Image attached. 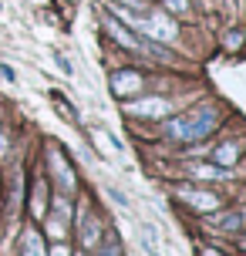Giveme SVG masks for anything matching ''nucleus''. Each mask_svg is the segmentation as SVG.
I'll list each match as a JSON object with an SVG mask.
<instances>
[{"instance_id":"f257e3e1","label":"nucleus","mask_w":246,"mask_h":256,"mask_svg":"<svg viewBox=\"0 0 246 256\" xmlns=\"http://www.w3.org/2000/svg\"><path fill=\"white\" fill-rule=\"evenodd\" d=\"M216 125H220V112L206 104V108L186 112L182 118H172V122H168V138H176V142H199V138H206Z\"/></svg>"},{"instance_id":"f03ea898","label":"nucleus","mask_w":246,"mask_h":256,"mask_svg":"<svg viewBox=\"0 0 246 256\" xmlns=\"http://www.w3.org/2000/svg\"><path fill=\"white\" fill-rule=\"evenodd\" d=\"M179 199L189 202L192 209H199V212L220 209V196H212V192H206V189H179Z\"/></svg>"},{"instance_id":"7ed1b4c3","label":"nucleus","mask_w":246,"mask_h":256,"mask_svg":"<svg viewBox=\"0 0 246 256\" xmlns=\"http://www.w3.org/2000/svg\"><path fill=\"white\" fill-rule=\"evenodd\" d=\"M138 88H142V78L135 74V71H115L112 74V91H115L118 98H128Z\"/></svg>"},{"instance_id":"20e7f679","label":"nucleus","mask_w":246,"mask_h":256,"mask_svg":"<svg viewBox=\"0 0 246 256\" xmlns=\"http://www.w3.org/2000/svg\"><path fill=\"white\" fill-rule=\"evenodd\" d=\"M128 112L132 115H145V118H162V115H168V102H162V98H142V102H132Z\"/></svg>"},{"instance_id":"39448f33","label":"nucleus","mask_w":246,"mask_h":256,"mask_svg":"<svg viewBox=\"0 0 246 256\" xmlns=\"http://www.w3.org/2000/svg\"><path fill=\"white\" fill-rule=\"evenodd\" d=\"M51 166L58 168V179L64 182V189H74V176H71V166L64 162V155H61V152H51Z\"/></svg>"},{"instance_id":"423d86ee","label":"nucleus","mask_w":246,"mask_h":256,"mask_svg":"<svg viewBox=\"0 0 246 256\" xmlns=\"http://www.w3.org/2000/svg\"><path fill=\"white\" fill-rule=\"evenodd\" d=\"M212 158H216L220 166H233L236 158H240V145H220V148L212 152Z\"/></svg>"},{"instance_id":"0eeeda50","label":"nucleus","mask_w":246,"mask_h":256,"mask_svg":"<svg viewBox=\"0 0 246 256\" xmlns=\"http://www.w3.org/2000/svg\"><path fill=\"white\" fill-rule=\"evenodd\" d=\"M138 240L145 243L148 256H158V240H156V230H152V226H145V222H142V230H138Z\"/></svg>"},{"instance_id":"6e6552de","label":"nucleus","mask_w":246,"mask_h":256,"mask_svg":"<svg viewBox=\"0 0 246 256\" xmlns=\"http://www.w3.org/2000/svg\"><path fill=\"white\" fill-rule=\"evenodd\" d=\"M212 226H216V230H240V226H243V212H222Z\"/></svg>"},{"instance_id":"1a4fd4ad","label":"nucleus","mask_w":246,"mask_h":256,"mask_svg":"<svg viewBox=\"0 0 246 256\" xmlns=\"http://www.w3.org/2000/svg\"><path fill=\"white\" fill-rule=\"evenodd\" d=\"M24 256H48V253H44V246H40L38 232H27V236H24Z\"/></svg>"},{"instance_id":"9d476101","label":"nucleus","mask_w":246,"mask_h":256,"mask_svg":"<svg viewBox=\"0 0 246 256\" xmlns=\"http://www.w3.org/2000/svg\"><path fill=\"white\" fill-rule=\"evenodd\" d=\"M81 226H84V230H81V243H84V246H94V243H98V230H94V222H91L84 212H81Z\"/></svg>"},{"instance_id":"9b49d317","label":"nucleus","mask_w":246,"mask_h":256,"mask_svg":"<svg viewBox=\"0 0 246 256\" xmlns=\"http://www.w3.org/2000/svg\"><path fill=\"white\" fill-rule=\"evenodd\" d=\"M51 102H54V108H58V112H64V115H68V122H78V112H74V108H71L61 94H58V91H51Z\"/></svg>"},{"instance_id":"f8f14e48","label":"nucleus","mask_w":246,"mask_h":256,"mask_svg":"<svg viewBox=\"0 0 246 256\" xmlns=\"http://www.w3.org/2000/svg\"><path fill=\"white\" fill-rule=\"evenodd\" d=\"M34 216H44V182H34V199H30Z\"/></svg>"},{"instance_id":"ddd939ff","label":"nucleus","mask_w":246,"mask_h":256,"mask_svg":"<svg viewBox=\"0 0 246 256\" xmlns=\"http://www.w3.org/2000/svg\"><path fill=\"white\" fill-rule=\"evenodd\" d=\"M196 176H202V179H222L226 172H220V168H212V166H196Z\"/></svg>"},{"instance_id":"4468645a","label":"nucleus","mask_w":246,"mask_h":256,"mask_svg":"<svg viewBox=\"0 0 246 256\" xmlns=\"http://www.w3.org/2000/svg\"><path fill=\"white\" fill-rule=\"evenodd\" d=\"M243 30H230V34H226V48H230V51H236V48H240V44H243Z\"/></svg>"},{"instance_id":"2eb2a0df","label":"nucleus","mask_w":246,"mask_h":256,"mask_svg":"<svg viewBox=\"0 0 246 256\" xmlns=\"http://www.w3.org/2000/svg\"><path fill=\"white\" fill-rule=\"evenodd\" d=\"M168 7H172V10H179V14L189 10V4H186V0H168Z\"/></svg>"},{"instance_id":"dca6fc26","label":"nucleus","mask_w":246,"mask_h":256,"mask_svg":"<svg viewBox=\"0 0 246 256\" xmlns=\"http://www.w3.org/2000/svg\"><path fill=\"white\" fill-rule=\"evenodd\" d=\"M68 253H71V250H68L64 243H58V246H54V250H51V253H48V256H68Z\"/></svg>"},{"instance_id":"f3484780","label":"nucleus","mask_w":246,"mask_h":256,"mask_svg":"<svg viewBox=\"0 0 246 256\" xmlns=\"http://www.w3.org/2000/svg\"><path fill=\"white\" fill-rule=\"evenodd\" d=\"M54 61H58V64H61V68H64V74H71V71H74V68H71V64H68L64 58H61V54H54Z\"/></svg>"},{"instance_id":"a211bd4d","label":"nucleus","mask_w":246,"mask_h":256,"mask_svg":"<svg viewBox=\"0 0 246 256\" xmlns=\"http://www.w3.org/2000/svg\"><path fill=\"white\" fill-rule=\"evenodd\" d=\"M102 256H118V246H104V250H102Z\"/></svg>"},{"instance_id":"6ab92c4d","label":"nucleus","mask_w":246,"mask_h":256,"mask_svg":"<svg viewBox=\"0 0 246 256\" xmlns=\"http://www.w3.org/2000/svg\"><path fill=\"white\" fill-rule=\"evenodd\" d=\"M7 155V145H4V135H0V158Z\"/></svg>"}]
</instances>
